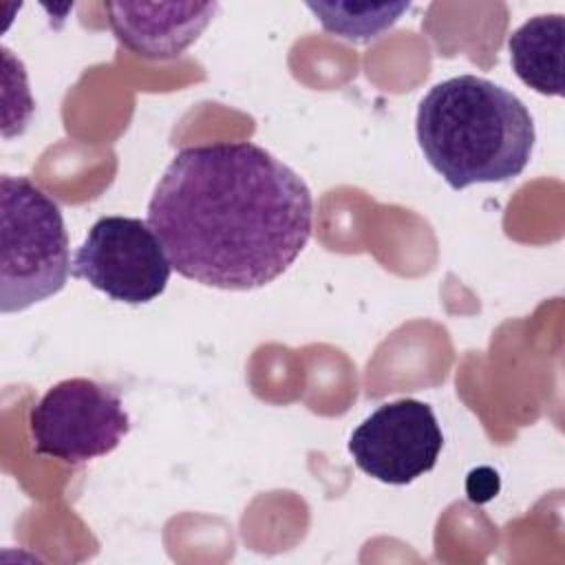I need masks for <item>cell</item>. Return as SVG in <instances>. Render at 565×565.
<instances>
[{
  "mask_svg": "<svg viewBox=\"0 0 565 565\" xmlns=\"http://www.w3.org/2000/svg\"><path fill=\"white\" fill-rule=\"evenodd\" d=\"M417 143L452 190L519 177L534 148V119L508 88L457 75L435 84L419 102Z\"/></svg>",
  "mask_w": 565,
  "mask_h": 565,
  "instance_id": "2",
  "label": "cell"
},
{
  "mask_svg": "<svg viewBox=\"0 0 565 565\" xmlns=\"http://www.w3.org/2000/svg\"><path fill=\"white\" fill-rule=\"evenodd\" d=\"M322 29L347 42H371L391 29L411 2H307Z\"/></svg>",
  "mask_w": 565,
  "mask_h": 565,
  "instance_id": "9",
  "label": "cell"
},
{
  "mask_svg": "<svg viewBox=\"0 0 565 565\" xmlns=\"http://www.w3.org/2000/svg\"><path fill=\"white\" fill-rule=\"evenodd\" d=\"M441 446L444 433L435 411L411 397L380 404L349 437L353 463L391 486H406L430 472Z\"/></svg>",
  "mask_w": 565,
  "mask_h": 565,
  "instance_id": "6",
  "label": "cell"
},
{
  "mask_svg": "<svg viewBox=\"0 0 565 565\" xmlns=\"http://www.w3.org/2000/svg\"><path fill=\"white\" fill-rule=\"evenodd\" d=\"M0 309L24 311L66 285L71 274L68 236L60 205L29 177L2 174Z\"/></svg>",
  "mask_w": 565,
  "mask_h": 565,
  "instance_id": "3",
  "label": "cell"
},
{
  "mask_svg": "<svg viewBox=\"0 0 565 565\" xmlns=\"http://www.w3.org/2000/svg\"><path fill=\"white\" fill-rule=\"evenodd\" d=\"M172 265L148 225L135 216L97 218L77 247L71 274L128 305H143L163 294Z\"/></svg>",
  "mask_w": 565,
  "mask_h": 565,
  "instance_id": "5",
  "label": "cell"
},
{
  "mask_svg": "<svg viewBox=\"0 0 565 565\" xmlns=\"http://www.w3.org/2000/svg\"><path fill=\"white\" fill-rule=\"evenodd\" d=\"M563 40L561 13L534 15L508 38L510 62L516 77L543 95H563Z\"/></svg>",
  "mask_w": 565,
  "mask_h": 565,
  "instance_id": "8",
  "label": "cell"
},
{
  "mask_svg": "<svg viewBox=\"0 0 565 565\" xmlns=\"http://www.w3.org/2000/svg\"><path fill=\"white\" fill-rule=\"evenodd\" d=\"M130 430L117 388L88 377L53 384L29 413L33 450L66 463L113 452Z\"/></svg>",
  "mask_w": 565,
  "mask_h": 565,
  "instance_id": "4",
  "label": "cell"
},
{
  "mask_svg": "<svg viewBox=\"0 0 565 565\" xmlns=\"http://www.w3.org/2000/svg\"><path fill=\"white\" fill-rule=\"evenodd\" d=\"M146 221L183 278L247 291L269 285L300 256L311 238L313 199L265 148L216 141L172 157Z\"/></svg>",
  "mask_w": 565,
  "mask_h": 565,
  "instance_id": "1",
  "label": "cell"
},
{
  "mask_svg": "<svg viewBox=\"0 0 565 565\" xmlns=\"http://www.w3.org/2000/svg\"><path fill=\"white\" fill-rule=\"evenodd\" d=\"M117 40L148 60L179 57L218 11L216 2H106Z\"/></svg>",
  "mask_w": 565,
  "mask_h": 565,
  "instance_id": "7",
  "label": "cell"
}]
</instances>
